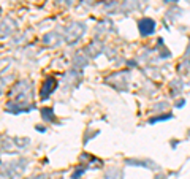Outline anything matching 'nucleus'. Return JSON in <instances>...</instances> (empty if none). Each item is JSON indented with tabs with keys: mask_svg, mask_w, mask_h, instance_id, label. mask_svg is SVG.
I'll return each instance as SVG.
<instances>
[{
	"mask_svg": "<svg viewBox=\"0 0 190 179\" xmlns=\"http://www.w3.org/2000/svg\"><path fill=\"white\" fill-rule=\"evenodd\" d=\"M166 2H168V3H170V2H171V0H166Z\"/></svg>",
	"mask_w": 190,
	"mask_h": 179,
	"instance_id": "nucleus-3",
	"label": "nucleus"
},
{
	"mask_svg": "<svg viewBox=\"0 0 190 179\" xmlns=\"http://www.w3.org/2000/svg\"><path fill=\"white\" fill-rule=\"evenodd\" d=\"M171 117H173L171 114H165V116H160V117H154V119H151V122L154 124V122H157V121H166V119H171Z\"/></svg>",
	"mask_w": 190,
	"mask_h": 179,
	"instance_id": "nucleus-2",
	"label": "nucleus"
},
{
	"mask_svg": "<svg viewBox=\"0 0 190 179\" xmlns=\"http://www.w3.org/2000/svg\"><path fill=\"white\" fill-rule=\"evenodd\" d=\"M154 27H155V22L152 19H149V17L139 21V32H141V35H151L154 32Z\"/></svg>",
	"mask_w": 190,
	"mask_h": 179,
	"instance_id": "nucleus-1",
	"label": "nucleus"
}]
</instances>
